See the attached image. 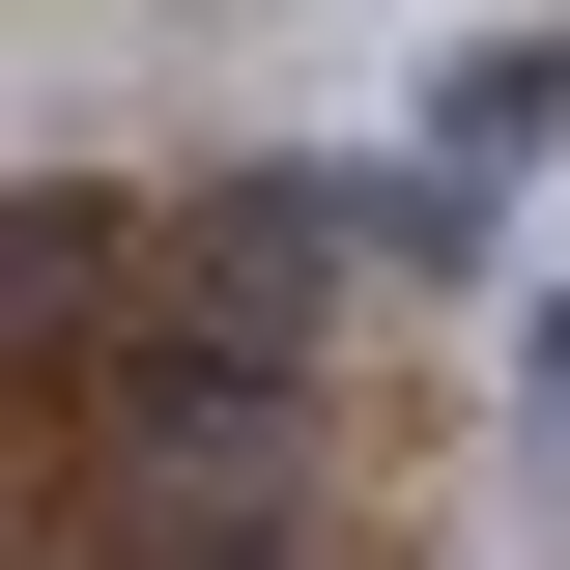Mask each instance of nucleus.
<instances>
[{"label": "nucleus", "mask_w": 570, "mask_h": 570, "mask_svg": "<svg viewBox=\"0 0 570 570\" xmlns=\"http://www.w3.org/2000/svg\"><path fill=\"white\" fill-rule=\"evenodd\" d=\"M513 400H542V456H570V285H542V314H513Z\"/></svg>", "instance_id": "obj_3"}, {"label": "nucleus", "mask_w": 570, "mask_h": 570, "mask_svg": "<svg viewBox=\"0 0 570 570\" xmlns=\"http://www.w3.org/2000/svg\"><path fill=\"white\" fill-rule=\"evenodd\" d=\"M228 570H285V542H228Z\"/></svg>", "instance_id": "obj_4"}, {"label": "nucleus", "mask_w": 570, "mask_h": 570, "mask_svg": "<svg viewBox=\"0 0 570 570\" xmlns=\"http://www.w3.org/2000/svg\"><path fill=\"white\" fill-rule=\"evenodd\" d=\"M115 314H142V228L115 200H0V400L115 371Z\"/></svg>", "instance_id": "obj_1"}, {"label": "nucleus", "mask_w": 570, "mask_h": 570, "mask_svg": "<svg viewBox=\"0 0 570 570\" xmlns=\"http://www.w3.org/2000/svg\"><path fill=\"white\" fill-rule=\"evenodd\" d=\"M542 142H570V29H513V58H456V86H428V171H485V200L542 171Z\"/></svg>", "instance_id": "obj_2"}]
</instances>
